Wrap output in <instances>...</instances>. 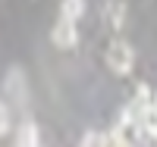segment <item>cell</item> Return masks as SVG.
<instances>
[{"label":"cell","mask_w":157,"mask_h":147,"mask_svg":"<svg viewBox=\"0 0 157 147\" xmlns=\"http://www.w3.org/2000/svg\"><path fill=\"white\" fill-rule=\"evenodd\" d=\"M78 147H110V141H107V135H104V131H85Z\"/></svg>","instance_id":"cell-8"},{"label":"cell","mask_w":157,"mask_h":147,"mask_svg":"<svg viewBox=\"0 0 157 147\" xmlns=\"http://www.w3.org/2000/svg\"><path fill=\"white\" fill-rule=\"evenodd\" d=\"M154 128H157V122H154Z\"/></svg>","instance_id":"cell-11"},{"label":"cell","mask_w":157,"mask_h":147,"mask_svg":"<svg viewBox=\"0 0 157 147\" xmlns=\"http://www.w3.org/2000/svg\"><path fill=\"white\" fill-rule=\"evenodd\" d=\"M104 22H107L110 28H123V22H126V6H123V3H107V6H104Z\"/></svg>","instance_id":"cell-5"},{"label":"cell","mask_w":157,"mask_h":147,"mask_svg":"<svg viewBox=\"0 0 157 147\" xmlns=\"http://www.w3.org/2000/svg\"><path fill=\"white\" fill-rule=\"evenodd\" d=\"M6 131H10V110L0 103V135H6Z\"/></svg>","instance_id":"cell-9"},{"label":"cell","mask_w":157,"mask_h":147,"mask_svg":"<svg viewBox=\"0 0 157 147\" xmlns=\"http://www.w3.org/2000/svg\"><path fill=\"white\" fill-rule=\"evenodd\" d=\"M16 147H41V135H38V125L32 119H25L16 131Z\"/></svg>","instance_id":"cell-4"},{"label":"cell","mask_w":157,"mask_h":147,"mask_svg":"<svg viewBox=\"0 0 157 147\" xmlns=\"http://www.w3.org/2000/svg\"><path fill=\"white\" fill-rule=\"evenodd\" d=\"M135 147H157V128L154 125H138Z\"/></svg>","instance_id":"cell-7"},{"label":"cell","mask_w":157,"mask_h":147,"mask_svg":"<svg viewBox=\"0 0 157 147\" xmlns=\"http://www.w3.org/2000/svg\"><path fill=\"white\" fill-rule=\"evenodd\" d=\"M104 60H107V66H110L116 75H129V72H132V66H135V53H132V47H129L123 38H116V41L107 44Z\"/></svg>","instance_id":"cell-2"},{"label":"cell","mask_w":157,"mask_h":147,"mask_svg":"<svg viewBox=\"0 0 157 147\" xmlns=\"http://www.w3.org/2000/svg\"><path fill=\"white\" fill-rule=\"evenodd\" d=\"M129 116L135 119L138 125H154L157 122V91L151 85H138L132 103H129Z\"/></svg>","instance_id":"cell-1"},{"label":"cell","mask_w":157,"mask_h":147,"mask_svg":"<svg viewBox=\"0 0 157 147\" xmlns=\"http://www.w3.org/2000/svg\"><path fill=\"white\" fill-rule=\"evenodd\" d=\"M50 38H54L57 47L69 50V47H75V41H78V28H75V22H69V19L60 16L57 25H54V31H50Z\"/></svg>","instance_id":"cell-3"},{"label":"cell","mask_w":157,"mask_h":147,"mask_svg":"<svg viewBox=\"0 0 157 147\" xmlns=\"http://www.w3.org/2000/svg\"><path fill=\"white\" fill-rule=\"evenodd\" d=\"M107 141H110V147H132V144H126V141H116V138H110V135H107Z\"/></svg>","instance_id":"cell-10"},{"label":"cell","mask_w":157,"mask_h":147,"mask_svg":"<svg viewBox=\"0 0 157 147\" xmlns=\"http://www.w3.org/2000/svg\"><path fill=\"white\" fill-rule=\"evenodd\" d=\"M82 13H85V0H63L60 3V16L69 19V22H78Z\"/></svg>","instance_id":"cell-6"}]
</instances>
